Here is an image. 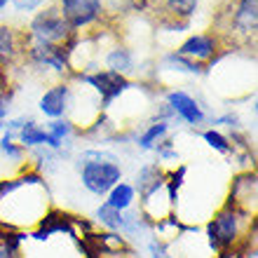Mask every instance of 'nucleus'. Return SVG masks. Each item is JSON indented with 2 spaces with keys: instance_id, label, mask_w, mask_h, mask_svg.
Masks as SVG:
<instances>
[{
  "instance_id": "obj_1",
  "label": "nucleus",
  "mask_w": 258,
  "mask_h": 258,
  "mask_svg": "<svg viewBox=\"0 0 258 258\" xmlns=\"http://www.w3.org/2000/svg\"><path fill=\"white\" fill-rule=\"evenodd\" d=\"M113 153L106 150H85L78 162V171H80V183L85 185V190L92 192L96 197H106L113 185L122 181V167H120Z\"/></svg>"
},
{
  "instance_id": "obj_2",
  "label": "nucleus",
  "mask_w": 258,
  "mask_h": 258,
  "mask_svg": "<svg viewBox=\"0 0 258 258\" xmlns=\"http://www.w3.org/2000/svg\"><path fill=\"white\" fill-rule=\"evenodd\" d=\"M246 216V211L235 204L232 200H228L223 209L216 211V216L209 221L207 225V237H209V246L214 251H228L235 246L239 237V223H242V218Z\"/></svg>"
},
{
  "instance_id": "obj_3",
  "label": "nucleus",
  "mask_w": 258,
  "mask_h": 258,
  "mask_svg": "<svg viewBox=\"0 0 258 258\" xmlns=\"http://www.w3.org/2000/svg\"><path fill=\"white\" fill-rule=\"evenodd\" d=\"M71 33L73 31L63 21L56 5L42 10L31 19V38L35 42H42V45H61L71 38Z\"/></svg>"
},
{
  "instance_id": "obj_4",
  "label": "nucleus",
  "mask_w": 258,
  "mask_h": 258,
  "mask_svg": "<svg viewBox=\"0 0 258 258\" xmlns=\"http://www.w3.org/2000/svg\"><path fill=\"white\" fill-rule=\"evenodd\" d=\"M96 221L101 225H106L110 232H117L122 237H134L139 232L146 230V214H139V211H117L110 209L108 204H101L96 209Z\"/></svg>"
},
{
  "instance_id": "obj_5",
  "label": "nucleus",
  "mask_w": 258,
  "mask_h": 258,
  "mask_svg": "<svg viewBox=\"0 0 258 258\" xmlns=\"http://www.w3.org/2000/svg\"><path fill=\"white\" fill-rule=\"evenodd\" d=\"M63 21H66L71 31H80V28L92 26L94 21L101 19L103 3L101 0H59L56 3Z\"/></svg>"
},
{
  "instance_id": "obj_6",
  "label": "nucleus",
  "mask_w": 258,
  "mask_h": 258,
  "mask_svg": "<svg viewBox=\"0 0 258 258\" xmlns=\"http://www.w3.org/2000/svg\"><path fill=\"white\" fill-rule=\"evenodd\" d=\"M82 82H87L92 87L99 92L101 96V108H108L110 101L117 99L120 94H124L129 87H132V82L127 80V75H120V73H113V71H99V73H82L78 75Z\"/></svg>"
},
{
  "instance_id": "obj_7",
  "label": "nucleus",
  "mask_w": 258,
  "mask_h": 258,
  "mask_svg": "<svg viewBox=\"0 0 258 258\" xmlns=\"http://www.w3.org/2000/svg\"><path fill=\"white\" fill-rule=\"evenodd\" d=\"M167 106H169V110L174 115L181 117L183 122L192 124V127L204 122L202 106L197 103L195 96H190L188 92H183V89H171L169 94H167Z\"/></svg>"
},
{
  "instance_id": "obj_8",
  "label": "nucleus",
  "mask_w": 258,
  "mask_h": 258,
  "mask_svg": "<svg viewBox=\"0 0 258 258\" xmlns=\"http://www.w3.org/2000/svg\"><path fill=\"white\" fill-rule=\"evenodd\" d=\"M68 106H71V87H68L66 82L49 87L40 96V103H38L40 113L45 117H49V120H61L68 113Z\"/></svg>"
},
{
  "instance_id": "obj_9",
  "label": "nucleus",
  "mask_w": 258,
  "mask_h": 258,
  "mask_svg": "<svg viewBox=\"0 0 258 258\" xmlns=\"http://www.w3.org/2000/svg\"><path fill=\"white\" fill-rule=\"evenodd\" d=\"M164 181H167V174H162V169H160L157 164H143L141 169H139L134 190H139V197H141L143 207L157 195V190H162Z\"/></svg>"
},
{
  "instance_id": "obj_10",
  "label": "nucleus",
  "mask_w": 258,
  "mask_h": 258,
  "mask_svg": "<svg viewBox=\"0 0 258 258\" xmlns=\"http://www.w3.org/2000/svg\"><path fill=\"white\" fill-rule=\"evenodd\" d=\"M28 56H31L38 66L54 68L56 73L68 71V52L61 45H42V42H35L33 47L28 49Z\"/></svg>"
},
{
  "instance_id": "obj_11",
  "label": "nucleus",
  "mask_w": 258,
  "mask_h": 258,
  "mask_svg": "<svg viewBox=\"0 0 258 258\" xmlns=\"http://www.w3.org/2000/svg\"><path fill=\"white\" fill-rule=\"evenodd\" d=\"M181 56L190 59V61H207L211 56L218 52V42L214 35H204V33H197V35H190L188 40L176 49Z\"/></svg>"
},
{
  "instance_id": "obj_12",
  "label": "nucleus",
  "mask_w": 258,
  "mask_h": 258,
  "mask_svg": "<svg viewBox=\"0 0 258 258\" xmlns=\"http://www.w3.org/2000/svg\"><path fill=\"white\" fill-rule=\"evenodd\" d=\"M232 26L242 35H253L258 26V0H239L232 14Z\"/></svg>"
},
{
  "instance_id": "obj_13",
  "label": "nucleus",
  "mask_w": 258,
  "mask_h": 258,
  "mask_svg": "<svg viewBox=\"0 0 258 258\" xmlns=\"http://www.w3.org/2000/svg\"><path fill=\"white\" fill-rule=\"evenodd\" d=\"M136 200V190L132 183H124V181H120L117 185H113L108 190V195H106V202L110 209H117V211H127L132 209V204H134Z\"/></svg>"
},
{
  "instance_id": "obj_14",
  "label": "nucleus",
  "mask_w": 258,
  "mask_h": 258,
  "mask_svg": "<svg viewBox=\"0 0 258 258\" xmlns=\"http://www.w3.org/2000/svg\"><path fill=\"white\" fill-rule=\"evenodd\" d=\"M167 132H169V122L167 120H155L153 124L146 127V132H141L136 136V146L141 150H153L167 136Z\"/></svg>"
},
{
  "instance_id": "obj_15",
  "label": "nucleus",
  "mask_w": 258,
  "mask_h": 258,
  "mask_svg": "<svg viewBox=\"0 0 258 258\" xmlns=\"http://www.w3.org/2000/svg\"><path fill=\"white\" fill-rule=\"evenodd\" d=\"M106 71H113V73H120V75H127L132 68H134V54L132 49L127 47H113L106 54Z\"/></svg>"
},
{
  "instance_id": "obj_16",
  "label": "nucleus",
  "mask_w": 258,
  "mask_h": 258,
  "mask_svg": "<svg viewBox=\"0 0 258 258\" xmlns=\"http://www.w3.org/2000/svg\"><path fill=\"white\" fill-rule=\"evenodd\" d=\"M17 56V35L10 26H0V66H7Z\"/></svg>"
},
{
  "instance_id": "obj_17",
  "label": "nucleus",
  "mask_w": 258,
  "mask_h": 258,
  "mask_svg": "<svg viewBox=\"0 0 258 258\" xmlns=\"http://www.w3.org/2000/svg\"><path fill=\"white\" fill-rule=\"evenodd\" d=\"M200 0H164V7L174 14V19L178 21H188L192 14L197 12Z\"/></svg>"
},
{
  "instance_id": "obj_18",
  "label": "nucleus",
  "mask_w": 258,
  "mask_h": 258,
  "mask_svg": "<svg viewBox=\"0 0 258 258\" xmlns=\"http://www.w3.org/2000/svg\"><path fill=\"white\" fill-rule=\"evenodd\" d=\"M202 139H204V143L209 146V148H214L216 153H221V155H228V153H232V143H230V139L225 134H221L218 129H204L202 132Z\"/></svg>"
},
{
  "instance_id": "obj_19",
  "label": "nucleus",
  "mask_w": 258,
  "mask_h": 258,
  "mask_svg": "<svg viewBox=\"0 0 258 258\" xmlns=\"http://www.w3.org/2000/svg\"><path fill=\"white\" fill-rule=\"evenodd\" d=\"M45 129H47V134L54 139V141H59L61 146H68V139H71V134H73V124L68 122V120H49L47 124H45Z\"/></svg>"
},
{
  "instance_id": "obj_20",
  "label": "nucleus",
  "mask_w": 258,
  "mask_h": 258,
  "mask_svg": "<svg viewBox=\"0 0 258 258\" xmlns=\"http://www.w3.org/2000/svg\"><path fill=\"white\" fill-rule=\"evenodd\" d=\"M164 63H167V66H171L174 71H183V73H190V75H200V73H202V66H200V63L190 61V59H185V56H181L178 52L167 54Z\"/></svg>"
},
{
  "instance_id": "obj_21",
  "label": "nucleus",
  "mask_w": 258,
  "mask_h": 258,
  "mask_svg": "<svg viewBox=\"0 0 258 258\" xmlns=\"http://www.w3.org/2000/svg\"><path fill=\"white\" fill-rule=\"evenodd\" d=\"M0 153H3V157H7L10 162H21L24 155H26V148H24L17 139L3 136V139H0Z\"/></svg>"
},
{
  "instance_id": "obj_22",
  "label": "nucleus",
  "mask_w": 258,
  "mask_h": 258,
  "mask_svg": "<svg viewBox=\"0 0 258 258\" xmlns=\"http://www.w3.org/2000/svg\"><path fill=\"white\" fill-rule=\"evenodd\" d=\"M148 251H150V258H167V242H162L160 237H153L148 242Z\"/></svg>"
},
{
  "instance_id": "obj_23",
  "label": "nucleus",
  "mask_w": 258,
  "mask_h": 258,
  "mask_svg": "<svg viewBox=\"0 0 258 258\" xmlns=\"http://www.w3.org/2000/svg\"><path fill=\"white\" fill-rule=\"evenodd\" d=\"M153 150L157 153L160 160H174V157H176V153H174V148H171V141H160Z\"/></svg>"
},
{
  "instance_id": "obj_24",
  "label": "nucleus",
  "mask_w": 258,
  "mask_h": 258,
  "mask_svg": "<svg viewBox=\"0 0 258 258\" xmlns=\"http://www.w3.org/2000/svg\"><path fill=\"white\" fill-rule=\"evenodd\" d=\"M7 113H10V96L0 94V132L5 129V122H7Z\"/></svg>"
},
{
  "instance_id": "obj_25",
  "label": "nucleus",
  "mask_w": 258,
  "mask_h": 258,
  "mask_svg": "<svg viewBox=\"0 0 258 258\" xmlns=\"http://www.w3.org/2000/svg\"><path fill=\"white\" fill-rule=\"evenodd\" d=\"M45 0H14V7L19 10V12H31V10H35V7H40Z\"/></svg>"
},
{
  "instance_id": "obj_26",
  "label": "nucleus",
  "mask_w": 258,
  "mask_h": 258,
  "mask_svg": "<svg viewBox=\"0 0 258 258\" xmlns=\"http://www.w3.org/2000/svg\"><path fill=\"white\" fill-rule=\"evenodd\" d=\"M214 124H225V127H237V117L228 113V115H221V117H214Z\"/></svg>"
},
{
  "instance_id": "obj_27",
  "label": "nucleus",
  "mask_w": 258,
  "mask_h": 258,
  "mask_svg": "<svg viewBox=\"0 0 258 258\" xmlns=\"http://www.w3.org/2000/svg\"><path fill=\"white\" fill-rule=\"evenodd\" d=\"M10 3H12V0H0V10H5V7L10 5Z\"/></svg>"
},
{
  "instance_id": "obj_28",
  "label": "nucleus",
  "mask_w": 258,
  "mask_h": 258,
  "mask_svg": "<svg viewBox=\"0 0 258 258\" xmlns=\"http://www.w3.org/2000/svg\"><path fill=\"white\" fill-rule=\"evenodd\" d=\"M167 258H171V256H167Z\"/></svg>"
}]
</instances>
